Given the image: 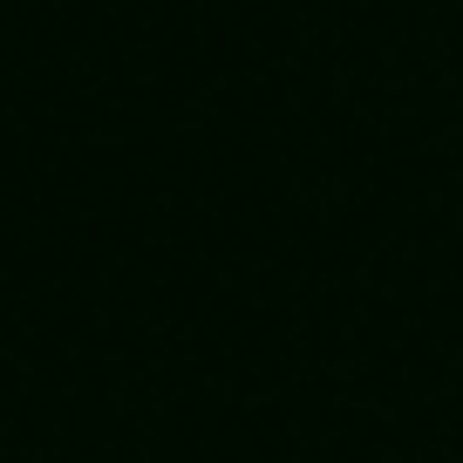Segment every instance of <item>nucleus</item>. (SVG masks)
Wrapping results in <instances>:
<instances>
[]
</instances>
